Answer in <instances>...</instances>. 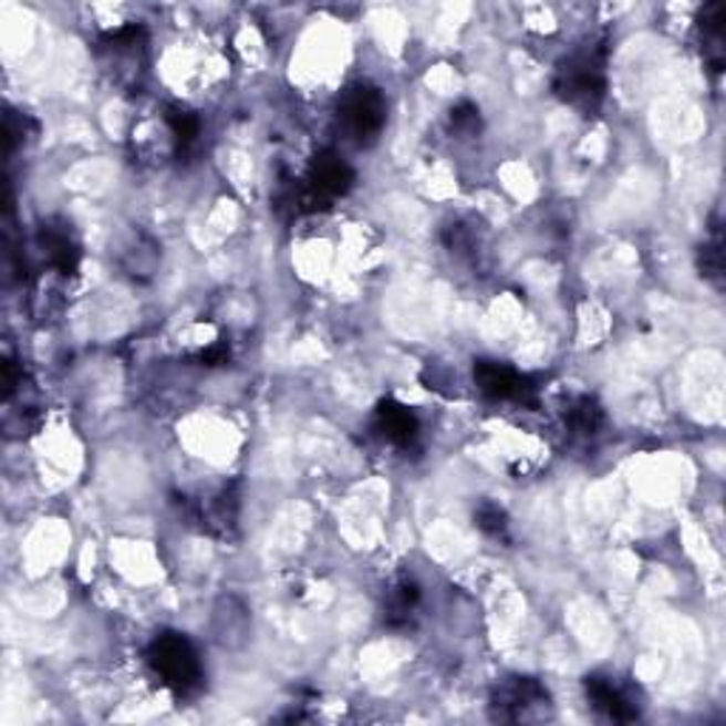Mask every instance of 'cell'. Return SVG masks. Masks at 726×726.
I'll return each instance as SVG.
<instances>
[{
    "label": "cell",
    "instance_id": "8",
    "mask_svg": "<svg viewBox=\"0 0 726 726\" xmlns=\"http://www.w3.org/2000/svg\"><path fill=\"white\" fill-rule=\"evenodd\" d=\"M375 428L383 440L401 448L412 446L421 435V423H417L415 412L397 401H383L375 408Z\"/></svg>",
    "mask_w": 726,
    "mask_h": 726
},
{
    "label": "cell",
    "instance_id": "9",
    "mask_svg": "<svg viewBox=\"0 0 726 726\" xmlns=\"http://www.w3.org/2000/svg\"><path fill=\"white\" fill-rule=\"evenodd\" d=\"M417 608H421V588L412 579H397L386 593V604H383V619L392 630H403L415 622Z\"/></svg>",
    "mask_w": 726,
    "mask_h": 726
},
{
    "label": "cell",
    "instance_id": "5",
    "mask_svg": "<svg viewBox=\"0 0 726 726\" xmlns=\"http://www.w3.org/2000/svg\"><path fill=\"white\" fill-rule=\"evenodd\" d=\"M584 693H588L590 707L599 715L619 724H628L642 715V698L639 689L630 681L619 678L613 673H593L584 678Z\"/></svg>",
    "mask_w": 726,
    "mask_h": 726
},
{
    "label": "cell",
    "instance_id": "6",
    "mask_svg": "<svg viewBox=\"0 0 726 726\" xmlns=\"http://www.w3.org/2000/svg\"><path fill=\"white\" fill-rule=\"evenodd\" d=\"M551 707L548 689L537 678H508L497 687L491 698V709L499 720H537L544 718V709Z\"/></svg>",
    "mask_w": 726,
    "mask_h": 726
},
{
    "label": "cell",
    "instance_id": "10",
    "mask_svg": "<svg viewBox=\"0 0 726 726\" xmlns=\"http://www.w3.org/2000/svg\"><path fill=\"white\" fill-rule=\"evenodd\" d=\"M40 250H43L45 261L54 267V270L60 272H74L80 265V247L77 241L72 239V234L69 230H63V227H40Z\"/></svg>",
    "mask_w": 726,
    "mask_h": 726
},
{
    "label": "cell",
    "instance_id": "4",
    "mask_svg": "<svg viewBox=\"0 0 726 726\" xmlns=\"http://www.w3.org/2000/svg\"><path fill=\"white\" fill-rule=\"evenodd\" d=\"M338 120L344 125L346 134L357 143L375 139L386 123V97L375 85L357 83L344 91V97L338 103Z\"/></svg>",
    "mask_w": 726,
    "mask_h": 726
},
{
    "label": "cell",
    "instance_id": "11",
    "mask_svg": "<svg viewBox=\"0 0 726 726\" xmlns=\"http://www.w3.org/2000/svg\"><path fill=\"white\" fill-rule=\"evenodd\" d=\"M165 125L170 131V139L176 145V154H188L199 145L201 136V120L188 108H168L165 114Z\"/></svg>",
    "mask_w": 726,
    "mask_h": 726
},
{
    "label": "cell",
    "instance_id": "14",
    "mask_svg": "<svg viewBox=\"0 0 726 726\" xmlns=\"http://www.w3.org/2000/svg\"><path fill=\"white\" fill-rule=\"evenodd\" d=\"M123 267L131 272V276H134V279H143V276H151V272L156 270V253H154V247L131 245L128 250H125Z\"/></svg>",
    "mask_w": 726,
    "mask_h": 726
},
{
    "label": "cell",
    "instance_id": "1",
    "mask_svg": "<svg viewBox=\"0 0 726 726\" xmlns=\"http://www.w3.org/2000/svg\"><path fill=\"white\" fill-rule=\"evenodd\" d=\"M608 45L593 43L564 60L553 77V91L582 114L597 111L608 91Z\"/></svg>",
    "mask_w": 726,
    "mask_h": 726
},
{
    "label": "cell",
    "instance_id": "13",
    "mask_svg": "<svg viewBox=\"0 0 726 726\" xmlns=\"http://www.w3.org/2000/svg\"><path fill=\"white\" fill-rule=\"evenodd\" d=\"M474 519H477V528H480L483 533H488V537L502 539L508 533L506 511L494 506V502H483V506L477 508V514H474Z\"/></svg>",
    "mask_w": 726,
    "mask_h": 726
},
{
    "label": "cell",
    "instance_id": "16",
    "mask_svg": "<svg viewBox=\"0 0 726 726\" xmlns=\"http://www.w3.org/2000/svg\"><path fill=\"white\" fill-rule=\"evenodd\" d=\"M701 270H704V276H709V279H720V270H724V259H720V239L704 245Z\"/></svg>",
    "mask_w": 726,
    "mask_h": 726
},
{
    "label": "cell",
    "instance_id": "15",
    "mask_svg": "<svg viewBox=\"0 0 726 726\" xmlns=\"http://www.w3.org/2000/svg\"><path fill=\"white\" fill-rule=\"evenodd\" d=\"M448 123H452L454 134L471 136L480 131V111H477L474 103H457L452 108V114H448Z\"/></svg>",
    "mask_w": 726,
    "mask_h": 726
},
{
    "label": "cell",
    "instance_id": "2",
    "mask_svg": "<svg viewBox=\"0 0 726 726\" xmlns=\"http://www.w3.org/2000/svg\"><path fill=\"white\" fill-rule=\"evenodd\" d=\"M148 664L165 687L179 695H188L199 687L201 662L194 644L182 633L156 635L148 647Z\"/></svg>",
    "mask_w": 726,
    "mask_h": 726
},
{
    "label": "cell",
    "instance_id": "3",
    "mask_svg": "<svg viewBox=\"0 0 726 726\" xmlns=\"http://www.w3.org/2000/svg\"><path fill=\"white\" fill-rule=\"evenodd\" d=\"M352 182H355V170L350 168L344 156L335 151H324L312 159L299 194H295V205L301 210H312V214L330 208L332 201L350 194Z\"/></svg>",
    "mask_w": 726,
    "mask_h": 726
},
{
    "label": "cell",
    "instance_id": "7",
    "mask_svg": "<svg viewBox=\"0 0 726 726\" xmlns=\"http://www.w3.org/2000/svg\"><path fill=\"white\" fill-rule=\"evenodd\" d=\"M474 381L480 392L491 401H528L533 395V386L522 372H517L508 363L480 361L474 366Z\"/></svg>",
    "mask_w": 726,
    "mask_h": 726
},
{
    "label": "cell",
    "instance_id": "12",
    "mask_svg": "<svg viewBox=\"0 0 726 726\" xmlns=\"http://www.w3.org/2000/svg\"><path fill=\"white\" fill-rule=\"evenodd\" d=\"M602 408L593 397H579V401L571 403V408L564 412V423L573 428V435L590 437L597 435L599 428H602Z\"/></svg>",
    "mask_w": 726,
    "mask_h": 726
}]
</instances>
